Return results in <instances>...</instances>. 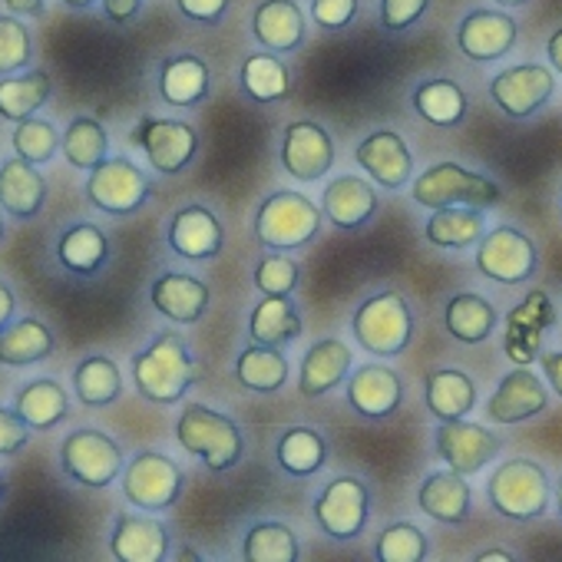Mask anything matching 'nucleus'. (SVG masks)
<instances>
[{
    "label": "nucleus",
    "mask_w": 562,
    "mask_h": 562,
    "mask_svg": "<svg viewBox=\"0 0 562 562\" xmlns=\"http://www.w3.org/2000/svg\"><path fill=\"white\" fill-rule=\"evenodd\" d=\"M70 384H74V397L83 407L100 411L123 397V368L110 355H87L77 361Z\"/></svg>",
    "instance_id": "obj_33"
},
{
    "label": "nucleus",
    "mask_w": 562,
    "mask_h": 562,
    "mask_svg": "<svg viewBox=\"0 0 562 562\" xmlns=\"http://www.w3.org/2000/svg\"><path fill=\"white\" fill-rule=\"evenodd\" d=\"M130 378L143 401L159 407L179 404L195 384V361L186 338L176 331L153 335L149 345L130 358Z\"/></svg>",
    "instance_id": "obj_1"
},
{
    "label": "nucleus",
    "mask_w": 562,
    "mask_h": 562,
    "mask_svg": "<svg viewBox=\"0 0 562 562\" xmlns=\"http://www.w3.org/2000/svg\"><path fill=\"white\" fill-rule=\"evenodd\" d=\"M355 159H358V166L378 186H384L391 192L404 189L411 182V176H414V156H411L404 136L394 133V130H374V133H368L358 143Z\"/></svg>",
    "instance_id": "obj_19"
},
{
    "label": "nucleus",
    "mask_w": 562,
    "mask_h": 562,
    "mask_svg": "<svg viewBox=\"0 0 562 562\" xmlns=\"http://www.w3.org/2000/svg\"><path fill=\"white\" fill-rule=\"evenodd\" d=\"M83 199L110 218H130L153 199V179L130 156H110L87 172Z\"/></svg>",
    "instance_id": "obj_5"
},
{
    "label": "nucleus",
    "mask_w": 562,
    "mask_h": 562,
    "mask_svg": "<svg viewBox=\"0 0 562 562\" xmlns=\"http://www.w3.org/2000/svg\"><path fill=\"white\" fill-rule=\"evenodd\" d=\"M351 331L368 355L397 358L414 341V312L401 292H381L355 312Z\"/></svg>",
    "instance_id": "obj_7"
},
{
    "label": "nucleus",
    "mask_w": 562,
    "mask_h": 562,
    "mask_svg": "<svg viewBox=\"0 0 562 562\" xmlns=\"http://www.w3.org/2000/svg\"><path fill=\"white\" fill-rule=\"evenodd\" d=\"M555 506H559V516H562V480H559V486H555Z\"/></svg>",
    "instance_id": "obj_62"
},
{
    "label": "nucleus",
    "mask_w": 562,
    "mask_h": 562,
    "mask_svg": "<svg viewBox=\"0 0 562 562\" xmlns=\"http://www.w3.org/2000/svg\"><path fill=\"white\" fill-rule=\"evenodd\" d=\"M546 54H549V64L555 74H562V31H555L546 44Z\"/></svg>",
    "instance_id": "obj_56"
},
{
    "label": "nucleus",
    "mask_w": 562,
    "mask_h": 562,
    "mask_svg": "<svg viewBox=\"0 0 562 562\" xmlns=\"http://www.w3.org/2000/svg\"><path fill=\"white\" fill-rule=\"evenodd\" d=\"M371 516V493L358 476L331 480L315 499V519L331 539H358Z\"/></svg>",
    "instance_id": "obj_12"
},
{
    "label": "nucleus",
    "mask_w": 562,
    "mask_h": 562,
    "mask_svg": "<svg viewBox=\"0 0 562 562\" xmlns=\"http://www.w3.org/2000/svg\"><path fill=\"white\" fill-rule=\"evenodd\" d=\"M255 41L271 54H295L305 41V14L295 0H261L251 18Z\"/></svg>",
    "instance_id": "obj_28"
},
{
    "label": "nucleus",
    "mask_w": 562,
    "mask_h": 562,
    "mask_svg": "<svg viewBox=\"0 0 562 562\" xmlns=\"http://www.w3.org/2000/svg\"><path fill=\"white\" fill-rule=\"evenodd\" d=\"M113 258L110 235L97 222H70L54 241V261L74 278H97Z\"/></svg>",
    "instance_id": "obj_16"
},
{
    "label": "nucleus",
    "mask_w": 562,
    "mask_h": 562,
    "mask_svg": "<svg viewBox=\"0 0 562 562\" xmlns=\"http://www.w3.org/2000/svg\"><path fill=\"white\" fill-rule=\"evenodd\" d=\"M378 559L381 562H424L427 559V536L414 522H391L378 536Z\"/></svg>",
    "instance_id": "obj_46"
},
{
    "label": "nucleus",
    "mask_w": 562,
    "mask_h": 562,
    "mask_svg": "<svg viewBox=\"0 0 562 562\" xmlns=\"http://www.w3.org/2000/svg\"><path fill=\"white\" fill-rule=\"evenodd\" d=\"M60 153H64L70 169L90 172L103 159H110V130L97 116L80 113L64 126V149Z\"/></svg>",
    "instance_id": "obj_39"
},
{
    "label": "nucleus",
    "mask_w": 562,
    "mask_h": 562,
    "mask_svg": "<svg viewBox=\"0 0 562 562\" xmlns=\"http://www.w3.org/2000/svg\"><path fill=\"white\" fill-rule=\"evenodd\" d=\"M130 146H136L159 176H179L199 156V133L186 120L143 116L130 130Z\"/></svg>",
    "instance_id": "obj_9"
},
{
    "label": "nucleus",
    "mask_w": 562,
    "mask_h": 562,
    "mask_svg": "<svg viewBox=\"0 0 562 562\" xmlns=\"http://www.w3.org/2000/svg\"><path fill=\"white\" fill-rule=\"evenodd\" d=\"M241 90L255 103H281L292 97V77L289 67L271 54H248L238 70Z\"/></svg>",
    "instance_id": "obj_40"
},
{
    "label": "nucleus",
    "mask_w": 562,
    "mask_h": 562,
    "mask_svg": "<svg viewBox=\"0 0 562 562\" xmlns=\"http://www.w3.org/2000/svg\"><path fill=\"white\" fill-rule=\"evenodd\" d=\"M100 8L110 24H130L143 11V0H103Z\"/></svg>",
    "instance_id": "obj_52"
},
{
    "label": "nucleus",
    "mask_w": 562,
    "mask_h": 562,
    "mask_svg": "<svg viewBox=\"0 0 562 562\" xmlns=\"http://www.w3.org/2000/svg\"><path fill=\"white\" fill-rule=\"evenodd\" d=\"M358 0H312V18L325 31H341L355 21Z\"/></svg>",
    "instance_id": "obj_50"
},
{
    "label": "nucleus",
    "mask_w": 562,
    "mask_h": 562,
    "mask_svg": "<svg viewBox=\"0 0 562 562\" xmlns=\"http://www.w3.org/2000/svg\"><path fill=\"white\" fill-rule=\"evenodd\" d=\"M18 308H21V302H18L14 285L8 278H0V328H8L18 318Z\"/></svg>",
    "instance_id": "obj_53"
},
{
    "label": "nucleus",
    "mask_w": 562,
    "mask_h": 562,
    "mask_svg": "<svg viewBox=\"0 0 562 562\" xmlns=\"http://www.w3.org/2000/svg\"><path fill=\"white\" fill-rule=\"evenodd\" d=\"M57 351L54 328L37 315H21L0 328V368H34L50 361Z\"/></svg>",
    "instance_id": "obj_27"
},
{
    "label": "nucleus",
    "mask_w": 562,
    "mask_h": 562,
    "mask_svg": "<svg viewBox=\"0 0 562 562\" xmlns=\"http://www.w3.org/2000/svg\"><path fill=\"white\" fill-rule=\"evenodd\" d=\"M37 47H34V34L24 24V18L18 14H0V77L11 74H24L34 67Z\"/></svg>",
    "instance_id": "obj_45"
},
{
    "label": "nucleus",
    "mask_w": 562,
    "mask_h": 562,
    "mask_svg": "<svg viewBox=\"0 0 562 562\" xmlns=\"http://www.w3.org/2000/svg\"><path fill=\"white\" fill-rule=\"evenodd\" d=\"M60 4H64L67 11H77V14H83V11H93L97 4H103V0H60Z\"/></svg>",
    "instance_id": "obj_57"
},
{
    "label": "nucleus",
    "mask_w": 562,
    "mask_h": 562,
    "mask_svg": "<svg viewBox=\"0 0 562 562\" xmlns=\"http://www.w3.org/2000/svg\"><path fill=\"white\" fill-rule=\"evenodd\" d=\"M351 371V348L341 338H325L308 348L302 358V374H299V391L302 397H322L335 391L338 384L348 381Z\"/></svg>",
    "instance_id": "obj_31"
},
{
    "label": "nucleus",
    "mask_w": 562,
    "mask_h": 562,
    "mask_svg": "<svg viewBox=\"0 0 562 562\" xmlns=\"http://www.w3.org/2000/svg\"><path fill=\"white\" fill-rule=\"evenodd\" d=\"M60 473L83 490H106L126 470V453L120 440L100 427H77L60 440L57 450Z\"/></svg>",
    "instance_id": "obj_3"
},
{
    "label": "nucleus",
    "mask_w": 562,
    "mask_h": 562,
    "mask_svg": "<svg viewBox=\"0 0 562 562\" xmlns=\"http://www.w3.org/2000/svg\"><path fill=\"white\" fill-rule=\"evenodd\" d=\"M11 407L34 434H50L70 420V391L57 378H31L11 394Z\"/></svg>",
    "instance_id": "obj_25"
},
{
    "label": "nucleus",
    "mask_w": 562,
    "mask_h": 562,
    "mask_svg": "<svg viewBox=\"0 0 562 562\" xmlns=\"http://www.w3.org/2000/svg\"><path fill=\"white\" fill-rule=\"evenodd\" d=\"M156 90H159L166 106H179V110L202 106L209 100V90H212L209 64L195 54H172L159 64Z\"/></svg>",
    "instance_id": "obj_26"
},
{
    "label": "nucleus",
    "mask_w": 562,
    "mask_h": 562,
    "mask_svg": "<svg viewBox=\"0 0 562 562\" xmlns=\"http://www.w3.org/2000/svg\"><path fill=\"white\" fill-rule=\"evenodd\" d=\"M476 271L499 285H522L536 274L539 251L529 235H522L513 225H496L476 241Z\"/></svg>",
    "instance_id": "obj_11"
},
{
    "label": "nucleus",
    "mask_w": 562,
    "mask_h": 562,
    "mask_svg": "<svg viewBox=\"0 0 562 562\" xmlns=\"http://www.w3.org/2000/svg\"><path fill=\"white\" fill-rule=\"evenodd\" d=\"M513 555L506 552V549H490V552H480L476 555V562H509Z\"/></svg>",
    "instance_id": "obj_58"
},
{
    "label": "nucleus",
    "mask_w": 562,
    "mask_h": 562,
    "mask_svg": "<svg viewBox=\"0 0 562 562\" xmlns=\"http://www.w3.org/2000/svg\"><path fill=\"white\" fill-rule=\"evenodd\" d=\"M149 305L176 325H199L209 312V285L186 271H162L149 285Z\"/></svg>",
    "instance_id": "obj_23"
},
{
    "label": "nucleus",
    "mask_w": 562,
    "mask_h": 562,
    "mask_svg": "<svg viewBox=\"0 0 562 562\" xmlns=\"http://www.w3.org/2000/svg\"><path fill=\"white\" fill-rule=\"evenodd\" d=\"M176 8L182 18L205 24V27H215L228 11V0H176Z\"/></svg>",
    "instance_id": "obj_51"
},
{
    "label": "nucleus",
    "mask_w": 562,
    "mask_h": 562,
    "mask_svg": "<svg viewBox=\"0 0 562 562\" xmlns=\"http://www.w3.org/2000/svg\"><path fill=\"white\" fill-rule=\"evenodd\" d=\"M235 378L251 394H274L289 384V358L274 345H248L235 361Z\"/></svg>",
    "instance_id": "obj_37"
},
{
    "label": "nucleus",
    "mask_w": 562,
    "mask_h": 562,
    "mask_svg": "<svg viewBox=\"0 0 562 562\" xmlns=\"http://www.w3.org/2000/svg\"><path fill=\"white\" fill-rule=\"evenodd\" d=\"M447 331L463 345H480L496 328V308L483 295H453L443 308Z\"/></svg>",
    "instance_id": "obj_41"
},
{
    "label": "nucleus",
    "mask_w": 562,
    "mask_h": 562,
    "mask_svg": "<svg viewBox=\"0 0 562 562\" xmlns=\"http://www.w3.org/2000/svg\"><path fill=\"white\" fill-rule=\"evenodd\" d=\"M281 166L299 182H318L335 166V139L322 123L295 120L281 136Z\"/></svg>",
    "instance_id": "obj_13"
},
{
    "label": "nucleus",
    "mask_w": 562,
    "mask_h": 562,
    "mask_svg": "<svg viewBox=\"0 0 562 562\" xmlns=\"http://www.w3.org/2000/svg\"><path fill=\"white\" fill-rule=\"evenodd\" d=\"M486 499L499 516L516 519V522H529V519H539L549 509L552 486H549V476H546V470L539 463L516 457V460L499 463L490 473Z\"/></svg>",
    "instance_id": "obj_6"
},
{
    "label": "nucleus",
    "mask_w": 562,
    "mask_h": 562,
    "mask_svg": "<svg viewBox=\"0 0 562 562\" xmlns=\"http://www.w3.org/2000/svg\"><path fill=\"white\" fill-rule=\"evenodd\" d=\"M50 97H54V74L44 67L0 77V120L4 123L31 120L50 103Z\"/></svg>",
    "instance_id": "obj_32"
},
{
    "label": "nucleus",
    "mask_w": 562,
    "mask_h": 562,
    "mask_svg": "<svg viewBox=\"0 0 562 562\" xmlns=\"http://www.w3.org/2000/svg\"><path fill=\"white\" fill-rule=\"evenodd\" d=\"M430 8V0H381V24L384 31H407L414 27Z\"/></svg>",
    "instance_id": "obj_49"
},
{
    "label": "nucleus",
    "mask_w": 562,
    "mask_h": 562,
    "mask_svg": "<svg viewBox=\"0 0 562 562\" xmlns=\"http://www.w3.org/2000/svg\"><path fill=\"white\" fill-rule=\"evenodd\" d=\"M110 552L120 562H162L169 555L166 522L143 513H116L110 529Z\"/></svg>",
    "instance_id": "obj_20"
},
{
    "label": "nucleus",
    "mask_w": 562,
    "mask_h": 562,
    "mask_svg": "<svg viewBox=\"0 0 562 562\" xmlns=\"http://www.w3.org/2000/svg\"><path fill=\"white\" fill-rule=\"evenodd\" d=\"M470 496L473 493H470L467 473L447 467V470L427 473V480L420 483V493H417V506L437 522L460 526L470 516Z\"/></svg>",
    "instance_id": "obj_30"
},
{
    "label": "nucleus",
    "mask_w": 562,
    "mask_h": 562,
    "mask_svg": "<svg viewBox=\"0 0 562 562\" xmlns=\"http://www.w3.org/2000/svg\"><path fill=\"white\" fill-rule=\"evenodd\" d=\"M4 8L24 21H41L47 14V0H4Z\"/></svg>",
    "instance_id": "obj_55"
},
{
    "label": "nucleus",
    "mask_w": 562,
    "mask_h": 562,
    "mask_svg": "<svg viewBox=\"0 0 562 562\" xmlns=\"http://www.w3.org/2000/svg\"><path fill=\"white\" fill-rule=\"evenodd\" d=\"M322 209L331 225L351 232V228H361L378 212V192L361 176H338L325 186Z\"/></svg>",
    "instance_id": "obj_29"
},
{
    "label": "nucleus",
    "mask_w": 562,
    "mask_h": 562,
    "mask_svg": "<svg viewBox=\"0 0 562 562\" xmlns=\"http://www.w3.org/2000/svg\"><path fill=\"white\" fill-rule=\"evenodd\" d=\"M546 407H549L546 384L529 368H516L490 394V401H486V420H496V424H522V420L542 414Z\"/></svg>",
    "instance_id": "obj_24"
},
{
    "label": "nucleus",
    "mask_w": 562,
    "mask_h": 562,
    "mask_svg": "<svg viewBox=\"0 0 562 562\" xmlns=\"http://www.w3.org/2000/svg\"><path fill=\"white\" fill-rule=\"evenodd\" d=\"M302 335V312L292 295H265L248 315V338L255 345H289Z\"/></svg>",
    "instance_id": "obj_35"
},
{
    "label": "nucleus",
    "mask_w": 562,
    "mask_h": 562,
    "mask_svg": "<svg viewBox=\"0 0 562 562\" xmlns=\"http://www.w3.org/2000/svg\"><path fill=\"white\" fill-rule=\"evenodd\" d=\"M8 218H11V215H8L4 209H0V241L8 238Z\"/></svg>",
    "instance_id": "obj_60"
},
{
    "label": "nucleus",
    "mask_w": 562,
    "mask_h": 562,
    "mask_svg": "<svg viewBox=\"0 0 562 562\" xmlns=\"http://www.w3.org/2000/svg\"><path fill=\"white\" fill-rule=\"evenodd\" d=\"M166 245L186 261H212L222 255L225 228L212 209L189 202L172 212V218L166 225Z\"/></svg>",
    "instance_id": "obj_15"
},
{
    "label": "nucleus",
    "mask_w": 562,
    "mask_h": 562,
    "mask_svg": "<svg viewBox=\"0 0 562 562\" xmlns=\"http://www.w3.org/2000/svg\"><path fill=\"white\" fill-rule=\"evenodd\" d=\"M11 149L18 153V156H24L27 162H34V166H50L57 156H60V149H64V130L54 123V120H47V116H31V120H21V123H14V130H11Z\"/></svg>",
    "instance_id": "obj_44"
},
{
    "label": "nucleus",
    "mask_w": 562,
    "mask_h": 562,
    "mask_svg": "<svg viewBox=\"0 0 562 562\" xmlns=\"http://www.w3.org/2000/svg\"><path fill=\"white\" fill-rule=\"evenodd\" d=\"M411 195L424 209H443V205H496L503 199L499 186L480 172H470L457 162H437L427 172H420L411 186Z\"/></svg>",
    "instance_id": "obj_10"
},
{
    "label": "nucleus",
    "mask_w": 562,
    "mask_h": 562,
    "mask_svg": "<svg viewBox=\"0 0 562 562\" xmlns=\"http://www.w3.org/2000/svg\"><path fill=\"white\" fill-rule=\"evenodd\" d=\"M434 443L440 460L460 473H480L503 447L493 430L467 420H440V427L434 430Z\"/></svg>",
    "instance_id": "obj_18"
},
{
    "label": "nucleus",
    "mask_w": 562,
    "mask_h": 562,
    "mask_svg": "<svg viewBox=\"0 0 562 562\" xmlns=\"http://www.w3.org/2000/svg\"><path fill=\"white\" fill-rule=\"evenodd\" d=\"M299 536L292 526L261 519L255 522L241 539V559L245 562H299Z\"/></svg>",
    "instance_id": "obj_43"
},
{
    "label": "nucleus",
    "mask_w": 562,
    "mask_h": 562,
    "mask_svg": "<svg viewBox=\"0 0 562 562\" xmlns=\"http://www.w3.org/2000/svg\"><path fill=\"white\" fill-rule=\"evenodd\" d=\"M496 4H503V8H522L526 0H496Z\"/></svg>",
    "instance_id": "obj_61"
},
{
    "label": "nucleus",
    "mask_w": 562,
    "mask_h": 562,
    "mask_svg": "<svg viewBox=\"0 0 562 562\" xmlns=\"http://www.w3.org/2000/svg\"><path fill=\"white\" fill-rule=\"evenodd\" d=\"M427 241L437 245V248H470L476 245L483 235H486V212L480 205H443V209H434V215L427 218V228H424Z\"/></svg>",
    "instance_id": "obj_36"
},
{
    "label": "nucleus",
    "mask_w": 562,
    "mask_h": 562,
    "mask_svg": "<svg viewBox=\"0 0 562 562\" xmlns=\"http://www.w3.org/2000/svg\"><path fill=\"white\" fill-rule=\"evenodd\" d=\"M123 499L146 513H169L186 490L182 467L162 453V450H139L126 460V470L120 476Z\"/></svg>",
    "instance_id": "obj_8"
},
{
    "label": "nucleus",
    "mask_w": 562,
    "mask_h": 562,
    "mask_svg": "<svg viewBox=\"0 0 562 562\" xmlns=\"http://www.w3.org/2000/svg\"><path fill=\"white\" fill-rule=\"evenodd\" d=\"M539 368H542V378L549 381V387L562 397V351H549V355H542Z\"/></svg>",
    "instance_id": "obj_54"
},
{
    "label": "nucleus",
    "mask_w": 562,
    "mask_h": 562,
    "mask_svg": "<svg viewBox=\"0 0 562 562\" xmlns=\"http://www.w3.org/2000/svg\"><path fill=\"white\" fill-rule=\"evenodd\" d=\"M414 110L430 126L453 130L467 116V93H463L460 83H453L447 77H434V80H424L414 90Z\"/></svg>",
    "instance_id": "obj_38"
},
{
    "label": "nucleus",
    "mask_w": 562,
    "mask_h": 562,
    "mask_svg": "<svg viewBox=\"0 0 562 562\" xmlns=\"http://www.w3.org/2000/svg\"><path fill=\"white\" fill-rule=\"evenodd\" d=\"M176 440L186 453L199 457L212 473L232 470L245 453L238 424L205 404H186L176 420Z\"/></svg>",
    "instance_id": "obj_4"
},
{
    "label": "nucleus",
    "mask_w": 562,
    "mask_h": 562,
    "mask_svg": "<svg viewBox=\"0 0 562 562\" xmlns=\"http://www.w3.org/2000/svg\"><path fill=\"white\" fill-rule=\"evenodd\" d=\"M325 209H318L305 192L281 189L271 192L255 212V238L274 251H295L318 238Z\"/></svg>",
    "instance_id": "obj_2"
},
{
    "label": "nucleus",
    "mask_w": 562,
    "mask_h": 562,
    "mask_svg": "<svg viewBox=\"0 0 562 562\" xmlns=\"http://www.w3.org/2000/svg\"><path fill=\"white\" fill-rule=\"evenodd\" d=\"M552 90H555V77H552V70H546L539 64L506 67L490 80L493 103L513 120H526L536 110H542L549 103Z\"/></svg>",
    "instance_id": "obj_14"
},
{
    "label": "nucleus",
    "mask_w": 562,
    "mask_h": 562,
    "mask_svg": "<svg viewBox=\"0 0 562 562\" xmlns=\"http://www.w3.org/2000/svg\"><path fill=\"white\" fill-rule=\"evenodd\" d=\"M516 37H519L516 21L499 11H473L457 27V47L473 64H490L506 57Z\"/></svg>",
    "instance_id": "obj_21"
},
{
    "label": "nucleus",
    "mask_w": 562,
    "mask_h": 562,
    "mask_svg": "<svg viewBox=\"0 0 562 562\" xmlns=\"http://www.w3.org/2000/svg\"><path fill=\"white\" fill-rule=\"evenodd\" d=\"M302 268L285 255H265L255 268V289L261 295H292L299 289Z\"/></svg>",
    "instance_id": "obj_47"
},
{
    "label": "nucleus",
    "mask_w": 562,
    "mask_h": 562,
    "mask_svg": "<svg viewBox=\"0 0 562 562\" xmlns=\"http://www.w3.org/2000/svg\"><path fill=\"white\" fill-rule=\"evenodd\" d=\"M50 199V186L41 172V166L27 162L24 156H4L0 159V209L14 222H34Z\"/></svg>",
    "instance_id": "obj_17"
},
{
    "label": "nucleus",
    "mask_w": 562,
    "mask_h": 562,
    "mask_svg": "<svg viewBox=\"0 0 562 562\" xmlns=\"http://www.w3.org/2000/svg\"><path fill=\"white\" fill-rule=\"evenodd\" d=\"M424 401L437 420H463L476 407V387L457 368H434L424 378Z\"/></svg>",
    "instance_id": "obj_34"
},
{
    "label": "nucleus",
    "mask_w": 562,
    "mask_h": 562,
    "mask_svg": "<svg viewBox=\"0 0 562 562\" xmlns=\"http://www.w3.org/2000/svg\"><path fill=\"white\" fill-rule=\"evenodd\" d=\"M8 493H11V480H8V473H4V470H0V506H4Z\"/></svg>",
    "instance_id": "obj_59"
},
{
    "label": "nucleus",
    "mask_w": 562,
    "mask_h": 562,
    "mask_svg": "<svg viewBox=\"0 0 562 562\" xmlns=\"http://www.w3.org/2000/svg\"><path fill=\"white\" fill-rule=\"evenodd\" d=\"M31 427L21 420V414L14 407L0 404V460H14L27 450L31 443Z\"/></svg>",
    "instance_id": "obj_48"
},
{
    "label": "nucleus",
    "mask_w": 562,
    "mask_h": 562,
    "mask_svg": "<svg viewBox=\"0 0 562 562\" xmlns=\"http://www.w3.org/2000/svg\"><path fill=\"white\" fill-rule=\"evenodd\" d=\"M278 467L285 470L289 476H312L325 467L328 460V443L318 430L312 427H292L278 437L274 447Z\"/></svg>",
    "instance_id": "obj_42"
},
{
    "label": "nucleus",
    "mask_w": 562,
    "mask_h": 562,
    "mask_svg": "<svg viewBox=\"0 0 562 562\" xmlns=\"http://www.w3.org/2000/svg\"><path fill=\"white\" fill-rule=\"evenodd\" d=\"M348 404L355 414L368 420H387L404 404V381L397 371L381 368V364L355 368L348 378Z\"/></svg>",
    "instance_id": "obj_22"
}]
</instances>
